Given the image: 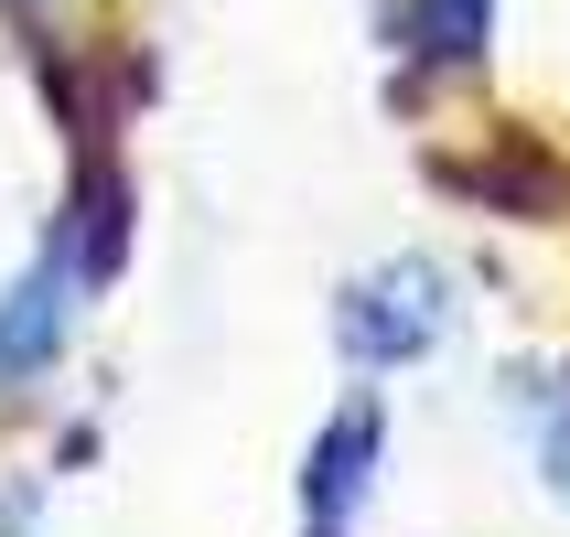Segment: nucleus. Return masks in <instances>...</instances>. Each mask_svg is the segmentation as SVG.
I'll return each mask as SVG.
<instances>
[{"instance_id": "nucleus-1", "label": "nucleus", "mask_w": 570, "mask_h": 537, "mask_svg": "<svg viewBox=\"0 0 570 537\" xmlns=\"http://www.w3.org/2000/svg\"><path fill=\"white\" fill-rule=\"evenodd\" d=\"M442 322H452V280L431 269V258H387V269H366V280L345 290L334 345H345V366L387 377V366H410V355L442 345Z\"/></svg>"}, {"instance_id": "nucleus-2", "label": "nucleus", "mask_w": 570, "mask_h": 537, "mask_svg": "<svg viewBox=\"0 0 570 537\" xmlns=\"http://www.w3.org/2000/svg\"><path fill=\"white\" fill-rule=\"evenodd\" d=\"M377 441H387L377 398H345V409L323 419V441H313V474H302V516H313V537H345V527H355L366 484H377Z\"/></svg>"}, {"instance_id": "nucleus-3", "label": "nucleus", "mask_w": 570, "mask_h": 537, "mask_svg": "<svg viewBox=\"0 0 570 537\" xmlns=\"http://www.w3.org/2000/svg\"><path fill=\"white\" fill-rule=\"evenodd\" d=\"M76 280H87V258H76V226H65L55 248L32 258V280L0 301V377H32V366L65 345V312H76L65 290H76Z\"/></svg>"}, {"instance_id": "nucleus-4", "label": "nucleus", "mask_w": 570, "mask_h": 537, "mask_svg": "<svg viewBox=\"0 0 570 537\" xmlns=\"http://www.w3.org/2000/svg\"><path fill=\"white\" fill-rule=\"evenodd\" d=\"M517 419H528V451H539L549 495L570 506V387H549V377H517Z\"/></svg>"}]
</instances>
